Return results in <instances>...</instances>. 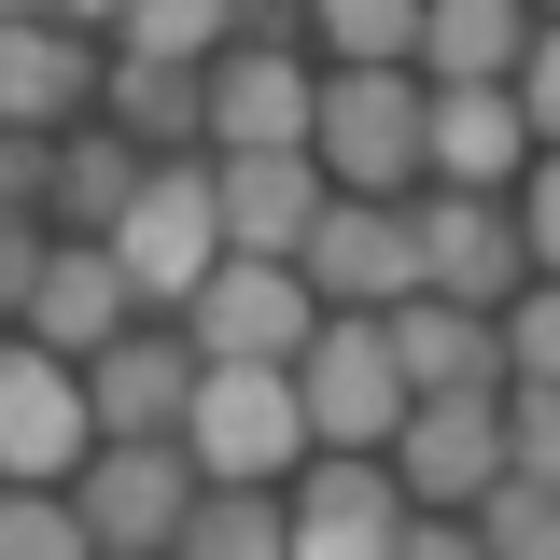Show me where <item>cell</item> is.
Listing matches in <instances>:
<instances>
[{"mask_svg": "<svg viewBox=\"0 0 560 560\" xmlns=\"http://www.w3.org/2000/svg\"><path fill=\"white\" fill-rule=\"evenodd\" d=\"M393 364H407V407H504V323H477V308L407 294L393 308Z\"/></svg>", "mask_w": 560, "mask_h": 560, "instance_id": "15", "label": "cell"}, {"mask_svg": "<svg viewBox=\"0 0 560 560\" xmlns=\"http://www.w3.org/2000/svg\"><path fill=\"white\" fill-rule=\"evenodd\" d=\"M197 463L183 448H98L84 477H70V518H84V547L98 560H168L183 547V518H197Z\"/></svg>", "mask_w": 560, "mask_h": 560, "instance_id": "8", "label": "cell"}, {"mask_svg": "<svg viewBox=\"0 0 560 560\" xmlns=\"http://www.w3.org/2000/svg\"><path fill=\"white\" fill-rule=\"evenodd\" d=\"M294 280H308V308H323V323H393V308L420 294V238H407V210H364V197H337L323 224H308Z\"/></svg>", "mask_w": 560, "mask_h": 560, "instance_id": "7", "label": "cell"}, {"mask_svg": "<svg viewBox=\"0 0 560 560\" xmlns=\"http://www.w3.org/2000/svg\"><path fill=\"white\" fill-rule=\"evenodd\" d=\"M294 407H308V448H337V463H393V434H407L393 323H323L308 364H294Z\"/></svg>", "mask_w": 560, "mask_h": 560, "instance_id": "4", "label": "cell"}, {"mask_svg": "<svg viewBox=\"0 0 560 560\" xmlns=\"http://www.w3.org/2000/svg\"><path fill=\"white\" fill-rule=\"evenodd\" d=\"M463 533H477V560H560V490L490 477L477 504H463Z\"/></svg>", "mask_w": 560, "mask_h": 560, "instance_id": "23", "label": "cell"}, {"mask_svg": "<svg viewBox=\"0 0 560 560\" xmlns=\"http://www.w3.org/2000/svg\"><path fill=\"white\" fill-rule=\"evenodd\" d=\"M504 477L560 490V393H504Z\"/></svg>", "mask_w": 560, "mask_h": 560, "instance_id": "28", "label": "cell"}, {"mask_svg": "<svg viewBox=\"0 0 560 560\" xmlns=\"http://www.w3.org/2000/svg\"><path fill=\"white\" fill-rule=\"evenodd\" d=\"M43 210H57V140L0 127V224H43Z\"/></svg>", "mask_w": 560, "mask_h": 560, "instance_id": "29", "label": "cell"}, {"mask_svg": "<svg viewBox=\"0 0 560 560\" xmlns=\"http://www.w3.org/2000/svg\"><path fill=\"white\" fill-rule=\"evenodd\" d=\"M98 84H113V70L84 57V43H70L57 14H0V127H28V140H57L70 113H84V98H98Z\"/></svg>", "mask_w": 560, "mask_h": 560, "instance_id": "18", "label": "cell"}, {"mask_svg": "<svg viewBox=\"0 0 560 560\" xmlns=\"http://www.w3.org/2000/svg\"><path fill=\"white\" fill-rule=\"evenodd\" d=\"M490 477H504V407H407V434H393V490H407L420 518H463Z\"/></svg>", "mask_w": 560, "mask_h": 560, "instance_id": "17", "label": "cell"}, {"mask_svg": "<svg viewBox=\"0 0 560 560\" xmlns=\"http://www.w3.org/2000/svg\"><path fill=\"white\" fill-rule=\"evenodd\" d=\"M113 140H140L154 168H183V154H210V70H168V57H113Z\"/></svg>", "mask_w": 560, "mask_h": 560, "instance_id": "19", "label": "cell"}, {"mask_svg": "<svg viewBox=\"0 0 560 560\" xmlns=\"http://www.w3.org/2000/svg\"><path fill=\"white\" fill-rule=\"evenodd\" d=\"M98 463V407H84V364L0 337V490H70Z\"/></svg>", "mask_w": 560, "mask_h": 560, "instance_id": "5", "label": "cell"}, {"mask_svg": "<svg viewBox=\"0 0 560 560\" xmlns=\"http://www.w3.org/2000/svg\"><path fill=\"white\" fill-rule=\"evenodd\" d=\"M168 560H294V490H197Z\"/></svg>", "mask_w": 560, "mask_h": 560, "instance_id": "22", "label": "cell"}, {"mask_svg": "<svg viewBox=\"0 0 560 560\" xmlns=\"http://www.w3.org/2000/svg\"><path fill=\"white\" fill-rule=\"evenodd\" d=\"M420 183H434V197H504V183H533L518 84H434V113H420Z\"/></svg>", "mask_w": 560, "mask_h": 560, "instance_id": "10", "label": "cell"}, {"mask_svg": "<svg viewBox=\"0 0 560 560\" xmlns=\"http://www.w3.org/2000/svg\"><path fill=\"white\" fill-rule=\"evenodd\" d=\"M518 253L560 280V154H533V183H518Z\"/></svg>", "mask_w": 560, "mask_h": 560, "instance_id": "31", "label": "cell"}, {"mask_svg": "<svg viewBox=\"0 0 560 560\" xmlns=\"http://www.w3.org/2000/svg\"><path fill=\"white\" fill-rule=\"evenodd\" d=\"M393 560H477V533H463V518H407V547Z\"/></svg>", "mask_w": 560, "mask_h": 560, "instance_id": "33", "label": "cell"}, {"mask_svg": "<svg viewBox=\"0 0 560 560\" xmlns=\"http://www.w3.org/2000/svg\"><path fill=\"white\" fill-rule=\"evenodd\" d=\"M308 127H323V84L294 70V43L210 57V154H308Z\"/></svg>", "mask_w": 560, "mask_h": 560, "instance_id": "13", "label": "cell"}, {"mask_svg": "<svg viewBox=\"0 0 560 560\" xmlns=\"http://www.w3.org/2000/svg\"><path fill=\"white\" fill-rule=\"evenodd\" d=\"M84 407H98V448H183V407H197L183 323H140L127 350H98L84 364Z\"/></svg>", "mask_w": 560, "mask_h": 560, "instance_id": "12", "label": "cell"}, {"mask_svg": "<svg viewBox=\"0 0 560 560\" xmlns=\"http://www.w3.org/2000/svg\"><path fill=\"white\" fill-rule=\"evenodd\" d=\"M113 43H127V57H168V70H210L238 43V14H224V0H140V14H113Z\"/></svg>", "mask_w": 560, "mask_h": 560, "instance_id": "24", "label": "cell"}, {"mask_svg": "<svg viewBox=\"0 0 560 560\" xmlns=\"http://www.w3.org/2000/svg\"><path fill=\"white\" fill-rule=\"evenodd\" d=\"M308 28L337 43V70H420V0H323Z\"/></svg>", "mask_w": 560, "mask_h": 560, "instance_id": "25", "label": "cell"}, {"mask_svg": "<svg viewBox=\"0 0 560 560\" xmlns=\"http://www.w3.org/2000/svg\"><path fill=\"white\" fill-rule=\"evenodd\" d=\"M113 267H127L140 323H183L210 294V267H224V210H210V154H183V168H154L140 183V210L113 224Z\"/></svg>", "mask_w": 560, "mask_h": 560, "instance_id": "3", "label": "cell"}, {"mask_svg": "<svg viewBox=\"0 0 560 560\" xmlns=\"http://www.w3.org/2000/svg\"><path fill=\"white\" fill-rule=\"evenodd\" d=\"M308 337H323V308H308V280L294 267H210V294L183 308V350L197 364H308Z\"/></svg>", "mask_w": 560, "mask_h": 560, "instance_id": "9", "label": "cell"}, {"mask_svg": "<svg viewBox=\"0 0 560 560\" xmlns=\"http://www.w3.org/2000/svg\"><path fill=\"white\" fill-rule=\"evenodd\" d=\"M183 463H197L210 490H294V477H308V407H294V364H197Z\"/></svg>", "mask_w": 560, "mask_h": 560, "instance_id": "1", "label": "cell"}, {"mask_svg": "<svg viewBox=\"0 0 560 560\" xmlns=\"http://www.w3.org/2000/svg\"><path fill=\"white\" fill-rule=\"evenodd\" d=\"M210 210H224V253L238 267H294L308 224L337 210V183L308 154H210Z\"/></svg>", "mask_w": 560, "mask_h": 560, "instance_id": "11", "label": "cell"}, {"mask_svg": "<svg viewBox=\"0 0 560 560\" xmlns=\"http://www.w3.org/2000/svg\"><path fill=\"white\" fill-rule=\"evenodd\" d=\"M407 490L393 463H337V448H308V477H294V560H393L407 547Z\"/></svg>", "mask_w": 560, "mask_h": 560, "instance_id": "14", "label": "cell"}, {"mask_svg": "<svg viewBox=\"0 0 560 560\" xmlns=\"http://www.w3.org/2000/svg\"><path fill=\"white\" fill-rule=\"evenodd\" d=\"M0 560H98V547H84L70 490H0Z\"/></svg>", "mask_w": 560, "mask_h": 560, "instance_id": "27", "label": "cell"}, {"mask_svg": "<svg viewBox=\"0 0 560 560\" xmlns=\"http://www.w3.org/2000/svg\"><path fill=\"white\" fill-rule=\"evenodd\" d=\"M504 393H560V280H533L504 308Z\"/></svg>", "mask_w": 560, "mask_h": 560, "instance_id": "26", "label": "cell"}, {"mask_svg": "<svg viewBox=\"0 0 560 560\" xmlns=\"http://www.w3.org/2000/svg\"><path fill=\"white\" fill-rule=\"evenodd\" d=\"M518 127H533V154H560V28H533V70H518Z\"/></svg>", "mask_w": 560, "mask_h": 560, "instance_id": "30", "label": "cell"}, {"mask_svg": "<svg viewBox=\"0 0 560 560\" xmlns=\"http://www.w3.org/2000/svg\"><path fill=\"white\" fill-rule=\"evenodd\" d=\"M420 113H434V84L420 70H323V127H308V168L364 210H407L420 183Z\"/></svg>", "mask_w": 560, "mask_h": 560, "instance_id": "2", "label": "cell"}, {"mask_svg": "<svg viewBox=\"0 0 560 560\" xmlns=\"http://www.w3.org/2000/svg\"><path fill=\"white\" fill-rule=\"evenodd\" d=\"M140 183H154V154H140V140L70 127V140H57V238H98V253H113V224L140 210Z\"/></svg>", "mask_w": 560, "mask_h": 560, "instance_id": "21", "label": "cell"}, {"mask_svg": "<svg viewBox=\"0 0 560 560\" xmlns=\"http://www.w3.org/2000/svg\"><path fill=\"white\" fill-rule=\"evenodd\" d=\"M407 238H420V294H434V308L504 323V308L533 294V253H518V210H504V197H434V183H420Z\"/></svg>", "mask_w": 560, "mask_h": 560, "instance_id": "6", "label": "cell"}, {"mask_svg": "<svg viewBox=\"0 0 560 560\" xmlns=\"http://www.w3.org/2000/svg\"><path fill=\"white\" fill-rule=\"evenodd\" d=\"M420 70L434 84H518L533 70V14L518 0H420Z\"/></svg>", "mask_w": 560, "mask_h": 560, "instance_id": "20", "label": "cell"}, {"mask_svg": "<svg viewBox=\"0 0 560 560\" xmlns=\"http://www.w3.org/2000/svg\"><path fill=\"white\" fill-rule=\"evenodd\" d=\"M140 337V294L127 267L98 253V238H57V267H43V294H28V350H57V364H98V350Z\"/></svg>", "mask_w": 560, "mask_h": 560, "instance_id": "16", "label": "cell"}, {"mask_svg": "<svg viewBox=\"0 0 560 560\" xmlns=\"http://www.w3.org/2000/svg\"><path fill=\"white\" fill-rule=\"evenodd\" d=\"M43 267H57V238H43V224H0V323H28Z\"/></svg>", "mask_w": 560, "mask_h": 560, "instance_id": "32", "label": "cell"}]
</instances>
